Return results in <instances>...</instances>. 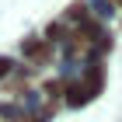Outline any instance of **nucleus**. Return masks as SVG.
I'll return each instance as SVG.
<instances>
[{
  "label": "nucleus",
  "mask_w": 122,
  "mask_h": 122,
  "mask_svg": "<svg viewBox=\"0 0 122 122\" xmlns=\"http://www.w3.org/2000/svg\"><path fill=\"white\" fill-rule=\"evenodd\" d=\"M115 4H122V0H115Z\"/></svg>",
  "instance_id": "f03ea898"
},
{
  "label": "nucleus",
  "mask_w": 122,
  "mask_h": 122,
  "mask_svg": "<svg viewBox=\"0 0 122 122\" xmlns=\"http://www.w3.org/2000/svg\"><path fill=\"white\" fill-rule=\"evenodd\" d=\"M4 73H10V59H0V77Z\"/></svg>",
  "instance_id": "f257e3e1"
}]
</instances>
